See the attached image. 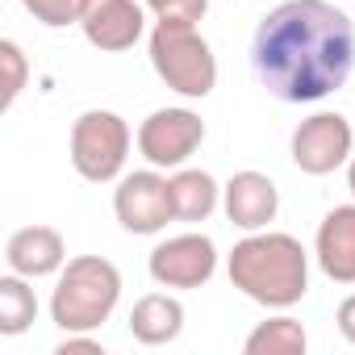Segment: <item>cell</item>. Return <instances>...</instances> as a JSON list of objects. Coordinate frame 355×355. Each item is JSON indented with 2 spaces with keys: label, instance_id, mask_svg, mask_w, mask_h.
Returning <instances> with one entry per match:
<instances>
[{
  "label": "cell",
  "instance_id": "4",
  "mask_svg": "<svg viewBox=\"0 0 355 355\" xmlns=\"http://www.w3.org/2000/svg\"><path fill=\"white\" fill-rule=\"evenodd\" d=\"M155 76L184 101H205L218 88V55L193 21H155L146 38Z\"/></svg>",
  "mask_w": 355,
  "mask_h": 355
},
{
  "label": "cell",
  "instance_id": "22",
  "mask_svg": "<svg viewBox=\"0 0 355 355\" xmlns=\"http://www.w3.org/2000/svg\"><path fill=\"white\" fill-rule=\"evenodd\" d=\"M76 351H92V355H105V347L92 338V334H67L59 343V355H76Z\"/></svg>",
  "mask_w": 355,
  "mask_h": 355
},
{
  "label": "cell",
  "instance_id": "20",
  "mask_svg": "<svg viewBox=\"0 0 355 355\" xmlns=\"http://www.w3.org/2000/svg\"><path fill=\"white\" fill-rule=\"evenodd\" d=\"M155 21H201L209 13V0H142Z\"/></svg>",
  "mask_w": 355,
  "mask_h": 355
},
{
  "label": "cell",
  "instance_id": "14",
  "mask_svg": "<svg viewBox=\"0 0 355 355\" xmlns=\"http://www.w3.org/2000/svg\"><path fill=\"white\" fill-rule=\"evenodd\" d=\"M130 334L142 347H167V343H175V338L184 334V305H180V297H171V288L138 297L134 309H130Z\"/></svg>",
  "mask_w": 355,
  "mask_h": 355
},
{
  "label": "cell",
  "instance_id": "6",
  "mask_svg": "<svg viewBox=\"0 0 355 355\" xmlns=\"http://www.w3.org/2000/svg\"><path fill=\"white\" fill-rule=\"evenodd\" d=\"M138 155L159 167V171H175L184 167L201 142H205V117L189 105H167V109H155L142 125H138Z\"/></svg>",
  "mask_w": 355,
  "mask_h": 355
},
{
  "label": "cell",
  "instance_id": "3",
  "mask_svg": "<svg viewBox=\"0 0 355 355\" xmlns=\"http://www.w3.org/2000/svg\"><path fill=\"white\" fill-rule=\"evenodd\" d=\"M121 301V272L105 255H76L55 276L51 293V322L63 334H92L101 330Z\"/></svg>",
  "mask_w": 355,
  "mask_h": 355
},
{
  "label": "cell",
  "instance_id": "8",
  "mask_svg": "<svg viewBox=\"0 0 355 355\" xmlns=\"http://www.w3.org/2000/svg\"><path fill=\"white\" fill-rule=\"evenodd\" d=\"M113 214L121 222L125 234H163L167 222H175L171 209V184L159 167H142V171H125L117 189H113Z\"/></svg>",
  "mask_w": 355,
  "mask_h": 355
},
{
  "label": "cell",
  "instance_id": "9",
  "mask_svg": "<svg viewBox=\"0 0 355 355\" xmlns=\"http://www.w3.org/2000/svg\"><path fill=\"white\" fill-rule=\"evenodd\" d=\"M288 150H293L297 171H305V175H330V171H338V167L351 163V155H355V130H351V121L343 113L322 109V113L305 117L293 130V146Z\"/></svg>",
  "mask_w": 355,
  "mask_h": 355
},
{
  "label": "cell",
  "instance_id": "18",
  "mask_svg": "<svg viewBox=\"0 0 355 355\" xmlns=\"http://www.w3.org/2000/svg\"><path fill=\"white\" fill-rule=\"evenodd\" d=\"M0 71H5V109H13L17 105V96L26 92V84H30V59H26V51L13 42V38H0Z\"/></svg>",
  "mask_w": 355,
  "mask_h": 355
},
{
  "label": "cell",
  "instance_id": "23",
  "mask_svg": "<svg viewBox=\"0 0 355 355\" xmlns=\"http://www.w3.org/2000/svg\"><path fill=\"white\" fill-rule=\"evenodd\" d=\"M347 189H351V197H355V155H351V163H347Z\"/></svg>",
  "mask_w": 355,
  "mask_h": 355
},
{
  "label": "cell",
  "instance_id": "12",
  "mask_svg": "<svg viewBox=\"0 0 355 355\" xmlns=\"http://www.w3.org/2000/svg\"><path fill=\"white\" fill-rule=\"evenodd\" d=\"M63 263H67V243L55 226H21L5 243V268L26 280L59 276Z\"/></svg>",
  "mask_w": 355,
  "mask_h": 355
},
{
  "label": "cell",
  "instance_id": "10",
  "mask_svg": "<svg viewBox=\"0 0 355 355\" xmlns=\"http://www.w3.org/2000/svg\"><path fill=\"white\" fill-rule=\"evenodd\" d=\"M80 30L101 55L134 51V42L146 34V5L142 0H88Z\"/></svg>",
  "mask_w": 355,
  "mask_h": 355
},
{
  "label": "cell",
  "instance_id": "1",
  "mask_svg": "<svg viewBox=\"0 0 355 355\" xmlns=\"http://www.w3.org/2000/svg\"><path fill=\"white\" fill-rule=\"evenodd\" d=\"M255 80L284 105H318L355 71V21L338 0H284L251 38Z\"/></svg>",
  "mask_w": 355,
  "mask_h": 355
},
{
  "label": "cell",
  "instance_id": "7",
  "mask_svg": "<svg viewBox=\"0 0 355 355\" xmlns=\"http://www.w3.org/2000/svg\"><path fill=\"white\" fill-rule=\"evenodd\" d=\"M146 272L159 288H171V293L205 288L218 272V247L201 230L171 234V239L155 243V251L146 255Z\"/></svg>",
  "mask_w": 355,
  "mask_h": 355
},
{
  "label": "cell",
  "instance_id": "5",
  "mask_svg": "<svg viewBox=\"0 0 355 355\" xmlns=\"http://www.w3.org/2000/svg\"><path fill=\"white\" fill-rule=\"evenodd\" d=\"M134 130L121 113L113 109H88L71 121V138H67V150H71V167L80 180L88 184H113L125 175V159H130V146H134Z\"/></svg>",
  "mask_w": 355,
  "mask_h": 355
},
{
  "label": "cell",
  "instance_id": "15",
  "mask_svg": "<svg viewBox=\"0 0 355 355\" xmlns=\"http://www.w3.org/2000/svg\"><path fill=\"white\" fill-rule=\"evenodd\" d=\"M175 222H209L222 209V184L205 167H175L167 175Z\"/></svg>",
  "mask_w": 355,
  "mask_h": 355
},
{
  "label": "cell",
  "instance_id": "11",
  "mask_svg": "<svg viewBox=\"0 0 355 355\" xmlns=\"http://www.w3.org/2000/svg\"><path fill=\"white\" fill-rule=\"evenodd\" d=\"M222 214L234 230L243 234H255V230H268L280 214V189L272 184V175L263 171H234L230 180L222 184Z\"/></svg>",
  "mask_w": 355,
  "mask_h": 355
},
{
  "label": "cell",
  "instance_id": "13",
  "mask_svg": "<svg viewBox=\"0 0 355 355\" xmlns=\"http://www.w3.org/2000/svg\"><path fill=\"white\" fill-rule=\"evenodd\" d=\"M313 259L326 280L355 284V205H334L313 234Z\"/></svg>",
  "mask_w": 355,
  "mask_h": 355
},
{
  "label": "cell",
  "instance_id": "21",
  "mask_svg": "<svg viewBox=\"0 0 355 355\" xmlns=\"http://www.w3.org/2000/svg\"><path fill=\"white\" fill-rule=\"evenodd\" d=\"M334 326H338V334L355 347V293L338 301V309H334Z\"/></svg>",
  "mask_w": 355,
  "mask_h": 355
},
{
  "label": "cell",
  "instance_id": "16",
  "mask_svg": "<svg viewBox=\"0 0 355 355\" xmlns=\"http://www.w3.org/2000/svg\"><path fill=\"white\" fill-rule=\"evenodd\" d=\"M305 347H309L305 326H301L297 318H288L284 309H280L276 318L259 322V326L247 334V343H243L247 355H305Z\"/></svg>",
  "mask_w": 355,
  "mask_h": 355
},
{
  "label": "cell",
  "instance_id": "17",
  "mask_svg": "<svg viewBox=\"0 0 355 355\" xmlns=\"http://www.w3.org/2000/svg\"><path fill=\"white\" fill-rule=\"evenodd\" d=\"M30 284L34 280H26L17 272L0 276V334L5 338H17L38 322V293Z\"/></svg>",
  "mask_w": 355,
  "mask_h": 355
},
{
  "label": "cell",
  "instance_id": "2",
  "mask_svg": "<svg viewBox=\"0 0 355 355\" xmlns=\"http://www.w3.org/2000/svg\"><path fill=\"white\" fill-rule=\"evenodd\" d=\"M226 276L247 301L263 309H293L309 293V251L284 230H255L226 255Z\"/></svg>",
  "mask_w": 355,
  "mask_h": 355
},
{
  "label": "cell",
  "instance_id": "19",
  "mask_svg": "<svg viewBox=\"0 0 355 355\" xmlns=\"http://www.w3.org/2000/svg\"><path fill=\"white\" fill-rule=\"evenodd\" d=\"M21 9L46 30H67V26H80L88 0H21Z\"/></svg>",
  "mask_w": 355,
  "mask_h": 355
}]
</instances>
